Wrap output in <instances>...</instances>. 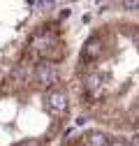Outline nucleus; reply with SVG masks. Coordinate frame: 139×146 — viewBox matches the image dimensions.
Here are the masks:
<instances>
[{
  "instance_id": "f257e3e1",
  "label": "nucleus",
  "mask_w": 139,
  "mask_h": 146,
  "mask_svg": "<svg viewBox=\"0 0 139 146\" xmlns=\"http://www.w3.org/2000/svg\"><path fill=\"white\" fill-rule=\"evenodd\" d=\"M67 12L40 16L0 60V146H56L74 116Z\"/></svg>"
},
{
  "instance_id": "f03ea898",
  "label": "nucleus",
  "mask_w": 139,
  "mask_h": 146,
  "mask_svg": "<svg viewBox=\"0 0 139 146\" xmlns=\"http://www.w3.org/2000/svg\"><path fill=\"white\" fill-rule=\"evenodd\" d=\"M74 114L93 127L139 135V19L128 9L95 19L70 65Z\"/></svg>"
},
{
  "instance_id": "7ed1b4c3",
  "label": "nucleus",
  "mask_w": 139,
  "mask_h": 146,
  "mask_svg": "<svg viewBox=\"0 0 139 146\" xmlns=\"http://www.w3.org/2000/svg\"><path fill=\"white\" fill-rule=\"evenodd\" d=\"M56 146H139V141L137 137L116 135V132H107L93 125H83L67 132Z\"/></svg>"
},
{
  "instance_id": "20e7f679",
  "label": "nucleus",
  "mask_w": 139,
  "mask_h": 146,
  "mask_svg": "<svg viewBox=\"0 0 139 146\" xmlns=\"http://www.w3.org/2000/svg\"><path fill=\"white\" fill-rule=\"evenodd\" d=\"M128 7H132V9H128L130 14H134L137 19H139V3H128Z\"/></svg>"
}]
</instances>
